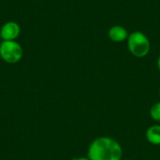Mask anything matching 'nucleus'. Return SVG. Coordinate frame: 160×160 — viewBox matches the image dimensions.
<instances>
[{"label": "nucleus", "instance_id": "0eeeda50", "mask_svg": "<svg viewBox=\"0 0 160 160\" xmlns=\"http://www.w3.org/2000/svg\"><path fill=\"white\" fill-rule=\"evenodd\" d=\"M149 115L154 121L160 122V101L156 102L151 106L149 110Z\"/></svg>", "mask_w": 160, "mask_h": 160}, {"label": "nucleus", "instance_id": "423d86ee", "mask_svg": "<svg viewBox=\"0 0 160 160\" xmlns=\"http://www.w3.org/2000/svg\"><path fill=\"white\" fill-rule=\"evenodd\" d=\"M147 142L153 145H160V125H153L149 127L145 132Z\"/></svg>", "mask_w": 160, "mask_h": 160}, {"label": "nucleus", "instance_id": "f03ea898", "mask_svg": "<svg viewBox=\"0 0 160 160\" xmlns=\"http://www.w3.org/2000/svg\"><path fill=\"white\" fill-rule=\"evenodd\" d=\"M127 45L129 52L137 58L147 56L151 50V43L148 37L141 31L130 33L127 39Z\"/></svg>", "mask_w": 160, "mask_h": 160}, {"label": "nucleus", "instance_id": "39448f33", "mask_svg": "<svg viewBox=\"0 0 160 160\" xmlns=\"http://www.w3.org/2000/svg\"><path fill=\"white\" fill-rule=\"evenodd\" d=\"M129 36L128 31L122 25H113L108 31V38L115 43L126 41Z\"/></svg>", "mask_w": 160, "mask_h": 160}, {"label": "nucleus", "instance_id": "7ed1b4c3", "mask_svg": "<svg viewBox=\"0 0 160 160\" xmlns=\"http://www.w3.org/2000/svg\"><path fill=\"white\" fill-rule=\"evenodd\" d=\"M23 49L17 40H2L0 58L8 64H17L22 59Z\"/></svg>", "mask_w": 160, "mask_h": 160}, {"label": "nucleus", "instance_id": "1a4fd4ad", "mask_svg": "<svg viewBox=\"0 0 160 160\" xmlns=\"http://www.w3.org/2000/svg\"><path fill=\"white\" fill-rule=\"evenodd\" d=\"M157 66H158V70H159L160 72V54L159 56H158V61H157Z\"/></svg>", "mask_w": 160, "mask_h": 160}, {"label": "nucleus", "instance_id": "f257e3e1", "mask_svg": "<svg viewBox=\"0 0 160 160\" xmlns=\"http://www.w3.org/2000/svg\"><path fill=\"white\" fill-rule=\"evenodd\" d=\"M87 158L90 160H122L123 147L112 137H98L90 143Z\"/></svg>", "mask_w": 160, "mask_h": 160}, {"label": "nucleus", "instance_id": "9d476101", "mask_svg": "<svg viewBox=\"0 0 160 160\" xmlns=\"http://www.w3.org/2000/svg\"><path fill=\"white\" fill-rule=\"evenodd\" d=\"M158 94H159V98H160V88H159V92H158Z\"/></svg>", "mask_w": 160, "mask_h": 160}, {"label": "nucleus", "instance_id": "6e6552de", "mask_svg": "<svg viewBox=\"0 0 160 160\" xmlns=\"http://www.w3.org/2000/svg\"><path fill=\"white\" fill-rule=\"evenodd\" d=\"M73 160H90L87 157L86 158H83V157H81V158H73Z\"/></svg>", "mask_w": 160, "mask_h": 160}, {"label": "nucleus", "instance_id": "20e7f679", "mask_svg": "<svg viewBox=\"0 0 160 160\" xmlns=\"http://www.w3.org/2000/svg\"><path fill=\"white\" fill-rule=\"evenodd\" d=\"M20 35L21 26L17 22L8 21L1 26L0 38L2 40H16Z\"/></svg>", "mask_w": 160, "mask_h": 160}]
</instances>
